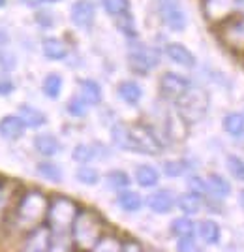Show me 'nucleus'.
<instances>
[{"label":"nucleus","instance_id":"f257e3e1","mask_svg":"<svg viewBox=\"0 0 244 252\" xmlns=\"http://www.w3.org/2000/svg\"><path fill=\"white\" fill-rule=\"evenodd\" d=\"M47 209H49V200L45 198L40 190H28L23 194L17 207H15V224L21 230H34L42 224L43 219H47Z\"/></svg>","mask_w":244,"mask_h":252},{"label":"nucleus","instance_id":"f03ea898","mask_svg":"<svg viewBox=\"0 0 244 252\" xmlns=\"http://www.w3.org/2000/svg\"><path fill=\"white\" fill-rule=\"evenodd\" d=\"M104 220L94 211H79L74 226H72V239L74 245L83 252H90L96 243L102 239Z\"/></svg>","mask_w":244,"mask_h":252},{"label":"nucleus","instance_id":"7ed1b4c3","mask_svg":"<svg viewBox=\"0 0 244 252\" xmlns=\"http://www.w3.org/2000/svg\"><path fill=\"white\" fill-rule=\"evenodd\" d=\"M79 215V207L74 200L66 196H54L49 201L47 209V222L51 231H72L75 219Z\"/></svg>","mask_w":244,"mask_h":252},{"label":"nucleus","instance_id":"20e7f679","mask_svg":"<svg viewBox=\"0 0 244 252\" xmlns=\"http://www.w3.org/2000/svg\"><path fill=\"white\" fill-rule=\"evenodd\" d=\"M179 105V115L188 123H199L203 117L207 115L209 109V96L201 89H190L186 94L182 96L181 100L177 102Z\"/></svg>","mask_w":244,"mask_h":252},{"label":"nucleus","instance_id":"39448f33","mask_svg":"<svg viewBox=\"0 0 244 252\" xmlns=\"http://www.w3.org/2000/svg\"><path fill=\"white\" fill-rule=\"evenodd\" d=\"M130 151L139 155H158L162 143L147 125H130Z\"/></svg>","mask_w":244,"mask_h":252},{"label":"nucleus","instance_id":"423d86ee","mask_svg":"<svg viewBox=\"0 0 244 252\" xmlns=\"http://www.w3.org/2000/svg\"><path fill=\"white\" fill-rule=\"evenodd\" d=\"M128 63L130 68L137 74H147L152 68H156L160 63V53L152 47H147L143 43H134L128 49Z\"/></svg>","mask_w":244,"mask_h":252},{"label":"nucleus","instance_id":"0eeeda50","mask_svg":"<svg viewBox=\"0 0 244 252\" xmlns=\"http://www.w3.org/2000/svg\"><path fill=\"white\" fill-rule=\"evenodd\" d=\"M220 40L231 51L244 53V15H233L220 25Z\"/></svg>","mask_w":244,"mask_h":252},{"label":"nucleus","instance_id":"6e6552de","mask_svg":"<svg viewBox=\"0 0 244 252\" xmlns=\"http://www.w3.org/2000/svg\"><path fill=\"white\" fill-rule=\"evenodd\" d=\"M160 94L163 96L165 100L171 102H179L182 96L186 94L191 89L190 79H186L184 75L175 74V72H165L160 77Z\"/></svg>","mask_w":244,"mask_h":252},{"label":"nucleus","instance_id":"1a4fd4ad","mask_svg":"<svg viewBox=\"0 0 244 252\" xmlns=\"http://www.w3.org/2000/svg\"><path fill=\"white\" fill-rule=\"evenodd\" d=\"M237 11V0H203V13L211 23L222 25Z\"/></svg>","mask_w":244,"mask_h":252},{"label":"nucleus","instance_id":"9d476101","mask_svg":"<svg viewBox=\"0 0 244 252\" xmlns=\"http://www.w3.org/2000/svg\"><path fill=\"white\" fill-rule=\"evenodd\" d=\"M162 2V17L163 23L169 27L171 31L181 32L186 29L188 19H186V13L182 10L181 2L179 0H160Z\"/></svg>","mask_w":244,"mask_h":252},{"label":"nucleus","instance_id":"9b49d317","mask_svg":"<svg viewBox=\"0 0 244 252\" xmlns=\"http://www.w3.org/2000/svg\"><path fill=\"white\" fill-rule=\"evenodd\" d=\"M21 252H51V230L45 226L30 230L21 245Z\"/></svg>","mask_w":244,"mask_h":252},{"label":"nucleus","instance_id":"f8f14e48","mask_svg":"<svg viewBox=\"0 0 244 252\" xmlns=\"http://www.w3.org/2000/svg\"><path fill=\"white\" fill-rule=\"evenodd\" d=\"M70 17H72V23L79 29H88L92 27V23L96 19V8L92 2L88 0H77L72 6V11H70Z\"/></svg>","mask_w":244,"mask_h":252},{"label":"nucleus","instance_id":"ddd939ff","mask_svg":"<svg viewBox=\"0 0 244 252\" xmlns=\"http://www.w3.org/2000/svg\"><path fill=\"white\" fill-rule=\"evenodd\" d=\"M175 194L171 190H158L154 194H150L147 198V205L152 213H158V215H165L173 209L175 205Z\"/></svg>","mask_w":244,"mask_h":252},{"label":"nucleus","instance_id":"4468645a","mask_svg":"<svg viewBox=\"0 0 244 252\" xmlns=\"http://www.w3.org/2000/svg\"><path fill=\"white\" fill-rule=\"evenodd\" d=\"M25 130H27V125L23 123V119L19 115H6L0 121V136L4 139L15 141V139L23 137Z\"/></svg>","mask_w":244,"mask_h":252},{"label":"nucleus","instance_id":"2eb2a0df","mask_svg":"<svg viewBox=\"0 0 244 252\" xmlns=\"http://www.w3.org/2000/svg\"><path fill=\"white\" fill-rule=\"evenodd\" d=\"M165 55L169 57L171 63L179 64V66H184V68H193L195 66L193 53L188 47H184L182 43H167L165 45Z\"/></svg>","mask_w":244,"mask_h":252},{"label":"nucleus","instance_id":"dca6fc26","mask_svg":"<svg viewBox=\"0 0 244 252\" xmlns=\"http://www.w3.org/2000/svg\"><path fill=\"white\" fill-rule=\"evenodd\" d=\"M205 183H207V192L214 198H218V200H223L231 194V185L227 183V179H223L218 173H211L205 179Z\"/></svg>","mask_w":244,"mask_h":252},{"label":"nucleus","instance_id":"f3484780","mask_svg":"<svg viewBox=\"0 0 244 252\" xmlns=\"http://www.w3.org/2000/svg\"><path fill=\"white\" fill-rule=\"evenodd\" d=\"M118 93V98L122 100V102H126V104H137L139 100L143 98V89H141V85L137 81H132V79H128V81H122V83L118 85L117 89Z\"/></svg>","mask_w":244,"mask_h":252},{"label":"nucleus","instance_id":"a211bd4d","mask_svg":"<svg viewBox=\"0 0 244 252\" xmlns=\"http://www.w3.org/2000/svg\"><path fill=\"white\" fill-rule=\"evenodd\" d=\"M177 205H179V209L186 215V217H191V215H197L199 211H201V194H197V192H184L182 196L177 198Z\"/></svg>","mask_w":244,"mask_h":252},{"label":"nucleus","instance_id":"6ab92c4d","mask_svg":"<svg viewBox=\"0 0 244 252\" xmlns=\"http://www.w3.org/2000/svg\"><path fill=\"white\" fill-rule=\"evenodd\" d=\"M34 147L43 157H54L60 153V143L51 134H40V136L34 137Z\"/></svg>","mask_w":244,"mask_h":252},{"label":"nucleus","instance_id":"aec40b11","mask_svg":"<svg viewBox=\"0 0 244 252\" xmlns=\"http://www.w3.org/2000/svg\"><path fill=\"white\" fill-rule=\"evenodd\" d=\"M19 117L23 119V123L27 125V128H40V126L47 123V117H45L43 111L27 104L19 105Z\"/></svg>","mask_w":244,"mask_h":252},{"label":"nucleus","instance_id":"412c9836","mask_svg":"<svg viewBox=\"0 0 244 252\" xmlns=\"http://www.w3.org/2000/svg\"><path fill=\"white\" fill-rule=\"evenodd\" d=\"M42 51L51 61H62V59H66V55H68V47L58 38H45L42 43Z\"/></svg>","mask_w":244,"mask_h":252},{"label":"nucleus","instance_id":"4be33fe9","mask_svg":"<svg viewBox=\"0 0 244 252\" xmlns=\"http://www.w3.org/2000/svg\"><path fill=\"white\" fill-rule=\"evenodd\" d=\"M117 203L126 213H137L143 207V198L134 190H120V194L117 196Z\"/></svg>","mask_w":244,"mask_h":252},{"label":"nucleus","instance_id":"5701e85b","mask_svg":"<svg viewBox=\"0 0 244 252\" xmlns=\"http://www.w3.org/2000/svg\"><path fill=\"white\" fill-rule=\"evenodd\" d=\"M136 181H137L139 187H143V189H152V187L158 185L160 181L158 169L149 166V164L137 166V169H136Z\"/></svg>","mask_w":244,"mask_h":252},{"label":"nucleus","instance_id":"b1692460","mask_svg":"<svg viewBox=\"0 0 244 252\" xmlns=\"http://www.w3.org/2000/svg\"><path fill=\"white\" fill-rule=\"evenodd\" d=\"M199 237H201L203 241L207 243V245H218L220 243V237H222V230H220V226H218V222L211 220V219H207V220H203L199 224Z\"/></svg>","mask_w":244,"mask_h":252},{"label":"nucleus","instance_id":"393cba45","mask_svg":"<svg viewBox=\"0 0 244 252\" xmlns=\"http://www.w3.org/2000/svg\"><path fill=\"white\" fill-rule=\"evenodd\" d=\"M79 91H81V96L85 98V102L88 105H98L102 102V87L92 79L79 81Z\"/></svg>","mask_w":244,"mask_h":252},{"label":"nucleus","instance_id":"a878e982","mask_svg":"<svg viewBox=\"0 0 244 252\" xmlns=\"http://www.w3.org/2000/svg\"><path fill=\"white\" fill-rule=\"evenodd\" d=\"M222 126L229 136L241 139L244 136V115H241V113H227L223 117Z\"/></svg>","mask_w":244,"mask_h":252},{"label":"nucleus","instance_id":"bb28decb","mask_svg":"<svg viewBox=\"0 0 244 252\" xmlns=\"http://www.w3.org/2000/svg\"><path fill=\"white\" fill-rule=\"evenodd\" d=\"M195 224L190 217H181L171 222V233L175 237H193L195 235Z\"/></svg>","mask_w":244,"mask_h":252},{"label":"nucleus","instance_id":"cd10ccee","mask_svg":"<svg viewBox=\"0 0 244 252\" xmlns=\"http://www.w3.org/2000/svg\"><path fill=\"white\" fill-rule=\"evenodd\" d=\"M111 139H113V143L118 149L130 151V126L122 125V123L113 125V128H111Z\"/></svg>","mask_w":244,"mask_h":252},{"label":"nucleus","instance_id":"c85d7f7f","mask_svg":"<svg viewBox=\"0 0 244 252\" xmlns=\"http://www.w3.org/2000/svg\"><path fill=\"white\" fill-rule=\"evenodd\" d=\"M43 94L47 96V98H51V100H56L60 93H62V77L58 74H49L45 79H43Z\"/></svg>","mask_w":244,"mask_h":252},{"label":"nucleus","instance_id":"c756f323","mask_svg":"<svg viewBox=\"0 0 244 252\" xmlns=\"http://www.w3.org/2000/svg\"><path fill=\"white\" fill-rule=\"evenodd\" d=\"M36 171L45 181H51V183H60L62 181V169L58 168L56 164H53V162H40L36 166Z\"/></svg>","mask_w":244,"mask_h":252},{"label":"nucleus","instance_id":"7c9ffc66","mask_svg":"<svg viewBox=\"0 0 244 252\" xmlns=\"http://www.w3.org/2000/svg\"><path fill=\"white\" fill-rule=\"evenodd\" d=\"M122 243L115 235H102V239L96 243L90 252H120Z\"/></svg>","mask_w":244,"mask_h":252},{"label":"nucleus","instance_id":"2f4dec72","mask_svg":"<svg viewBox=\"0 0 244 252\" xmlns=\"http://www.w3.org/2000/svg\"><path fill=\"white\" fill-rule=\"evenodd\" d=\"M106 181H107V187L113 190H126L128 187H130V177H128V173L120 171V169L109 171L106 175Z\"/></svg>","mask_w":244,"mask_h":252},{"label":"nucleus","instance_id":"473e14b6","mask_svg":"<svg viewBox=\"0 0 244 252\" xmlns=\"http://www.w3.org/2000/svg\"><path fill=\"white\" fill-rule=\"evenodd\" d=\"M72 158H74L75 162H79V164H86V162H90L92 158H96V147L79 143V145H75L74 153H72Z\"/></svg>","mask_w":244,"mask_h":252},{"label":"nucleus","instance_id":"72a5a7b5","mask_svg":"<svg viewBox=\"0 0 244 252\" xmlns=\"http://www.w3.org/2000/svg\"><path fill=\"white\" fill-rule=\"evenodd\" d=\"M188 171V162L186 160H167L163 162V173L167 177H181Z\"/></svg>","mask_w":244,"mask_h":252},{"label":"nucleus","instance_id":"f704fd0d","mask_svg":"<svg viewBox=\"0 0 244 252\" xmlns=\"http://www.w3.org/2000/svg\"><path fill=\"white\" fill-rule=\"evenodd\" d=\"M66 111L70 113L72 117H85L86 111H88V104L85 102V98L79 94V96H74L70 102H68V105H66Z\"/></svg>","mask_w":244,"mask_h":252},{"label":"nucleus","instance_id":"c9c22d12","mask_svg":"<svg viewBox=\"0 0 244 252\" xmlns=\"http://www.w3.org/2000/svg\"><path fill=\"white\" fill-rule=\"evenodd\" d=\"M117 27H118V31L122 32L124 36H130V38H136V36H137V31H136V23H134V17H132L128 11L117 17Z\"/></svg>","mask_w":244,"mask_h":252},{"label":"nucleus","instance_id":"e433bc0d","mask_svg":"<svg viewBox=\"0 0 244 252\" xmlns=\"http://www.w3.org/2000/svg\"><path fill=\"white\" fill-rule=\"evenodd\" d=\"M75 177H77V181H79V183L92 187V185H96V183L100 181V173H98L94 168H90V166H85V164H83L81 168L77 169Z\"/></svg>","mask_w":244,"mask_h":252},{"label":"nucleus","instance_id":"4c0bfd02","mask_svg":"<svg viewBox=\"0 0 244 252\" xmlns=\"http://www.w3.org/2000/svg\"><path fill=\"white\" fill-rule=\"evenodd\" d=\"M225 164H227L229 173H231L237 181L244 183V160H243V158L235 157V155H229V157H227V160H225Z\"/></svg>","mask_w":244,"mask_h":252},{"label":"nucleus","instance_id":"58836bf2","mask_svg":"<svg viewBox=\"0 0 244 252\" xmlns=\"http://www.w3.org/2000/svg\"><path fill=\"white\" fill-rule=\"evenodd\" d=\"M102 2H104V10L115 17L130 10V0H102Z\"/></svg>","mask_w":244,"mask_h":252},{"label":"nucleus","instance_id":"ea45409f","mask_svg":"<svg viewBox=\"0 0 244 252\" xmlns=\"http://www.w3.org/2000/svg\"><path fill=\"white\" fill-rule=\"evenodd\" d=\"M177 252H201V249L193 237H179Z\"/></svg>","mask_w":244,"mask_h":252},{"label":"nucleus","instance_id":"a19ab883","mask_svg":"<svg viewBox=\"0 0 244 252\" xmlns=\"http://www.w3.org/2000/svg\"><path fill=\"white\" fill-rule=\"evenodd\" d=\"M15 89V85L6 74H0V96H10Z\"/></svg>","mask_w":244,"mask_h":252},{"label":"nucleus","instance_id":"79ce46f5","mask_svg":"<svg viewBox=\"0 0 244 252\" xmlns=\"http://www.w3.org/2000/svg\"><path fill=\"white\" fill-rule=\"evenodd\" d=\"M188 189H190L191 192H197V194H205V192H207V183H205V179L190 177V181H188Z\"/></svg>","mask_w":244,"mask_h":252},{"label":"nucleus","instance_id":"37998d69","mask_svg":"<svg viewBox=\"0 0 244 252\" xmlns=\"http://www.w3.org/2000/svg\"><path fill=\"white\" fill-rule=\"evenodd\" d=\"M36 23H38L40 27H53L54 25L53 13H49V11H38V15H36Z\"/></svg>","mask_w":244,"mask_h":252},{"label":"nucleus","instance_id":"c03bdc74","mask_svg":"<svg viewBox=\"0 0 244 252\" xmlns=\"http://www.w3.org/2000/svg\"><path fill=\"white\" fill-rule=\"evenodd\" d=\"M0 68L2 70H13L15 68V59L11 57L10 53L0 51Z\"/></svg>","mask_w":244,"mask_h":252},{"label":"nucleus","instance_id":"a18cd8bd","mask_svg":"<svg viewBox=\"0 0 244 252\" xmlns=\"http://www.w3.org/2000/svg\"><path fill=\"white\" fill-rule=\"evenodd\" d=\"M120 252H143V249H141V245L137 241H126L122 245Z\"/></svg>","mask_w":244,"mask_h":252},{"label":"nucleus","instance_id":"49530a36","mask_svg":"<svg viewBox=\"0 0 244 252\" xmlns=\"http://www.w3.org/2000/svg\"><path fill=\"white\" fill-rule=\"evenodd\" d=\"M4 211H6V192H4V185L0 183V222L4 219Z\"/></svg>","mask_w":244,"mask_h":252},{"label":"nucleus","instance_id":"de8ad7c7","mask_svg":"<svg viewBox=\"0 0 244 252\" xmlns=\"http://www.w3.org/2000/svg\"><path fill=\"white\" fill-rule=\"evenodd\" d=\"M27 6H30V8H38V6H42L45 0H23Z\"/></svg>","mask_w":244,"mask_h":252},{"label":"nucleus","instance_id":"09e8293b","mask_svg":"<svg viewBox=\"0 0 244 252\" xmlns=\"http://www.w3.org/2000/svg\"><path fill=\"white\" fill-rule=\"evenodd\" d=\"M237 11H241V15H244V0H237Z\"/></svg>","mask_w":244,"mask_h":252},{"label":"nucleus","instance_id":"8fccbe9b","mask_svg":"<svg viewBox=\"0 0 244 252\" xmlns=\"http://www.w3.org/2000/svg\"><path fill=\"white\" fill-rule=\"evenodd\" d=\"M239 203H241V207L244 209V189L239 192Z\"/></svg>","mask_w":244,"mask_h":252},{"label":"nucleus","instance_id":"3c124183","mask_svg":"<svg viewBox=\"0 0 244 252\" xmlns=\"http://www.w3.org/2000/svg\"><path fill=\"white\" fill-rule=\"evenodd\" d=\"M4 4H6V0H0V8H2V6H4Z\"/></svg>","mask_w":244,"mask_h":252},{"label":"nucleus","instance_id":"603ef678","mask_svg":"<svg viewBox=\"0 0 244 252\" xmlns=\"http://www.w3.org/2000/svg\"><path fill=\"white\" fill-rule=\"evenodd\" d=\"M45 2H60V0H45Z\"/></svg>","mask_w":244,"mask_h":252}]
</instances>
